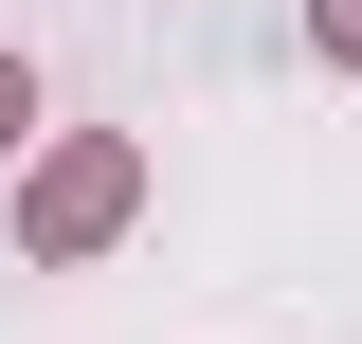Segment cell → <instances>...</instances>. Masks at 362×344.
Wrapping results in <instances>:
<instances>
[{
	"label": "cell",
	"instance_id": "1",
	"mask_svg": "<svg viewBox=\"0 0 362 344\" xmlns=\"http://www.w3.org/2000/svg\"><path fill=\"white\" fill-rule=\"evenodd\" d=\"M18 109H37V91H18V55H0V145H18Z\"/></svg>",
	"mask_w": 362,
	"mask_h": 344
}]
</instances>
